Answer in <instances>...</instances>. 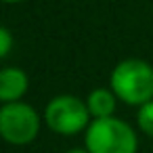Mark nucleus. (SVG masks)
I'll return each instance as SVG.
<instances>
[{
    "instance_id": "1",
    "label": "nucleus",
    "mask_w": 153,
    "mask_h": 153,
    "mask_svg": "<svg viewBox=\"0 0 153 153\" xmlns=\"http://www.w3.org/2000/svg\"><path fill=\"white\" fill-rule=\"evenodd\" d=\"M109 88L122 103L140 107L153 101V67L143 59H124L113 67Z\"/></svg>"
},
{
    "instance_id": "2",
    "label": "nucleus",
    "mask_w": 153,
    "mask_h": 153,
    "mask_svg": "<svg viewBox=\"0 0 153 153\" xmlns=\"http://www.w3.org/2000/svg\"><path fill=\"white\" fill-rule=\"evenodd\" d=\"M84 147L90 153H136L138 136L128 122L113 115L90 122L84 134Z\"/></svg>"
},
{
    "instance_id": "3",
    "label": "nucleus",
    "mask_w": 153,
    "mask_h": 153,
    "mask_svg": "<svg viewBox=\"0 0 153 153\" xmlns=\"http://www.w3.org/2000/svg\"><path fill=\"white\" fill-rule=\"evenodd\" d=\"M42 120L53 132L65 134V136L86 130L92 122L86 101H82L74 94H61V97H55L53 101H48Z\"/></svg>"
},
{
    "instance_id": "4",
    "label": "nucleus",
    "mask_w": 153,
    "mask_h": 153,
    "mask_svg": "<svg viewBox=\"0 0 153 153\" xmlns=\"http://www.w3.org/2000/svg\"><path fill=\"white\" fill-rule=\"evenodd\" d=\"M42 117L38 111L21 101L0 107V134L11 145H30L40 132Z\"/></svg>"
},
{
    "instance_id": "5",
    "label": "nucleus",
    "mask_w": 153,
    "mask_h": 153,
    "mask_svg": "<svg viewBox=\"0 0 153 153\" xmlns=\"http://www.w3.org/2000/svg\"><path fill=\"white\" fill-rule=\"evenodd\" d=\"M27 74L19 67H4L0 71V101L2 103H15L21 101V97L27 90Z\"/></svg>"
},
{
    "instance_id": "6",
    "label": "nucleus",
    "mask_w": 153,
    "mask_h": 153,
    "mask_svg": "<svg viewBox=\"0 0 153 153\" xmlns=\"http://www.w3.org/2000/svg\"><path fill=\"white\" fill-rule=\"evenodd\" d=\"M117 101L120 99L111 88H94V90H90V94L86 99V107H88L92 120H103V117H113Z\"/></svg>"
},
{
    "instance_id": "7",
    "label": "nucleus",
    "mask_w": 153,
    "mask_h": 153,
    "mask_svg": "<svg viewBox=\"0 0 153 153\" xmlns=\"http://www.w3.org/2000/svg\"><path fill=\"white\" fill-rule=\"evenodd\" d=\"M136 124H138V130L147 136L153 138V101L145 103L138 107L136 111Z\"/></svg>"
},
{
    "instance_id": "8",
    "label": "nucleus",
    "mask_w": 153,
    "mask_h": 153,
    "mask_svg": "<svg viewBox=\"0 0 153 153\" xmlns=\"http://www.w3.org/2000/svg\"><path fill=\"white\" fill-rule=\"evenodd\" d=\"M13 46V36L7 27H0V57H7Z\"/></svg>"
},
{
    "instance_id": "9",
    "label": "nucleus",
    "mask_w": 153,
    "mask_h": 153,
    "mask_svg": "<svg viewBox=\"0 0 153 153\" xmlns=\"http://www.w3.org/2000/svg\"><path fill=\"white\" fill-rule=\"evenodd\" d=\"M67 153H90V151H88V149L84 147V149H69Z\"/></svg>"
},
{
    "instance_id": "10",
    "label": "nucleus",
    "mask_w": 153,
    "mask_h": 153,
    "mask_svg": "<svg viewBox=\"0 0 153 153\" xmlns=\"http://www.w3.org/2000/svg\"><path fill=\"white\" fill-rule=\"evenodd\" d=\"M4 2H9V4H13V2H21V0H4Z\"/></svg>"
}]
</instances>
